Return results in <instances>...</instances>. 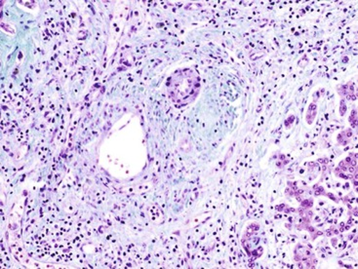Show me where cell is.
<instances>
[{
  "label": "cell",
  "mask_w": 358,
  "mask_h": 269,
  "mask_svg": "<svg viewBox=\"0 0 358 269\" xmlns=\"http://www.w3.org/2000/svg\"><path fill=\"white\" fill-rule=\"evenodd\" d=\"M167 90L173 103L178 107L189 105L196 100L200 90L199 76L191 68L175 71L168 78Z\"/></svg>",
  "instance_id": "obj_1"
}]
</instances>
